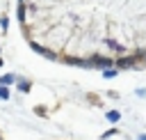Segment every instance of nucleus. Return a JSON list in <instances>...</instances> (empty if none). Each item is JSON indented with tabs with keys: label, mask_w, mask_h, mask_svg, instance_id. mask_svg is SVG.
I'll return each instance as SVG.
<instances>
[{
	"label": "nucleus",
	"mask_w": 146,
	"mask_h": 140,
	"mask_svg": "<svg viewBox=\"0 0 146 140\" xmlns=\"http://www.w3.org/2000/svg\"><path fill=\"white\" fill-rule=\"evenodd\" d=\"M9 92H7V85H0V99H7Z\"/></svg>",
	"instance_id": "obj_5"
},
{
	"label": "nucleus",
	"mask_w": 146,
	"mask_h": 140,
	"mask_svg": "<svg viewBox=\"0 0 146 140\" xmlns=\"http://www.w3.org/2000/svg\"><path fill=\"white\" fill-rule=\"evenodd\" d=\"M107 119H110V122H116V119H119V112H116V110L107 112Z\"/></svg>",
	"instance_id": "obj_4"
},
{
	"label": "nucleus",
	"mask_w": 146,
	"mask_h": 140,
	"mask_svg": "<svg viewBox=\"0 0 146 140\" xmlns=\"http://www.w3.org/2000/svg\"><path fill=\"white\" fill-rule=\"evenodd\" d=\"M0 67H2V60H0Z\"/></svg>",
	"instance_id": "obj_9"
},
{
	"label": "nucleus",
	"mask_w": 146,
	"mask_h": 140,
	"mask_svg": "<svg viewBox=\"0 0 146 140\" xmlns=\"http://www.w3.org/2000/svg\"><path fill=\"white\" fill-rule=\"evenodd\" d=\"M112 60H107V57H91V67H96V69H112Z\"/></svg>",
	"instance_id": "obj_1"
},
{
	"label": "nucleus",
	"mask_w": 146,
	"mask_h": 140,
	"mask_svg": "<svg viewBox=\"0 0 146 140\" xmlns=\"http://www.w3.org/2000/svg\"><path fill=\"white\" fill-rule=\"evenodd\" d=\"M132 64H135V57H121V60L116 62L119 69H132Z\"/></svg>",
	"instance_id": "obj_2"
},
{
	"label": "nucleus",
	"mask_w": 146,
	"mask_h": 140,
	"mask_svg": "<svg viewBox=\"0 0 146 140\" xmlns=\"http://www.w3.org/2000/svg\"><path fill=\"white\" fill-rule=\"evenodd\" d=\"M103 73H105V78H112V76H114V73H116V71H114V69H105V71H103Z\"/></svg>",
	"instance_id": "obj_7"
},
{
	"label": "nucleus",
	"mask_w": 146,
	"mask_h": 140,
	"mask_svg": "<svg viewBox=\"0 0 146 140\" xmlns=\"http://www.w3.org/2000/svg\"><path fill=\"white\" fill-rule=\"evenodd\" d=\"M16 16L23 21V16H25V7H18V11H16Z\"/></svg>",
	"instance_id": "obj_6"
},
{
	"label": "nucleus",
	"mask_w": 146,
	"mask_h": 140,
	"mask_svg": "<svg viewBox=\"0 0 146 140\" xmlns=\"http://www.w3.org/2000/svg\"><path fill=\"white\" fill-rule=\"evenodd\" d=\"M139 140H146V135H141V138H139Z\"/></svg>",
	"instance_id": "obj_8"
},
{
	"label": "nucleus",
	"mask_w": 146,
	"mask_h": 140,
	"mask_svg": "<svg viewBox=\"0 0 146 140\" xmlns=\"http://www.w3.org/2000/svg\"><path fill=\"white\" fill-rule=\"evenodd\" d=\"M11 83H14V76H11V73H7V76L0 78V85H11Z\"/></svg>",
	"instance_id": "obj_3"
}]
</instances>
